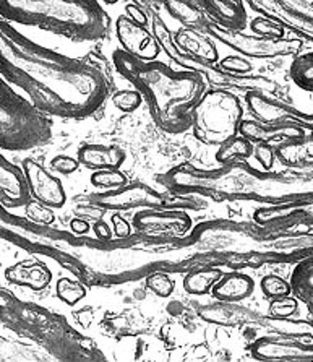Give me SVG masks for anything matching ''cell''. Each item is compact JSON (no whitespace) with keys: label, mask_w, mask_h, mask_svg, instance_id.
<instances>
[{"label":"cell","mask_w":313,"mask_h":362,"mask_svg":"<svg viewBox=\"0 0 313 362\" xmlns=\"http://www.w3.org/2000/svg\"><path fill=\"white\" fill-rule=\"evenodd\" d=\"M0 75L47 116L60 119L96 116L109 95L96 65L31 41L7 20L0 21Z\"/></svg>","instance_id":"cell-1"},{"label":"cell","mask_w":313,"mask_h":362,"mask_svg":"<svg viewBox=\"0 0 313 362\" xmlns=\"http://www.w3.org/2000/svg\"><path fill=\"white\" fill-rule=\"evenodd\" d=\"M117 72L138 90L159 129L184 134L191 129L194 111L210 83L200 72L174 70L159 60H141L117 49L112 54Z\"/></svg>","instance_id":"cell-2"},{"label":"cell","mask_w":313,"mask_h":362,"mask_svg":"<svg viewBox=\"0 0 313 362\" xmlns=\"http://www.w3.org/2000/svg\"><path fill=\"white\" fill-rule=\"evenodd\" d=\"M0 15L75 42L100 41L111 30V18L98 0H0Z\"/></svg>","instance_id":"cell-3"},{"label":"cell","mask_w":313,"mask_h":362,"mask_svg":"<svg viewBox=\"0 0 313 362\" xmlns=\"http://www.w3.org/2000/svg\"><path fill=\"white\" fill-rule=\"evenodd\" d=\"M52 139V124L36 104L0 81V146L5 151H26L44 146Z\"/></svg>","instance_id":"cell-4"},{"label":"cell","mask_w":313,"mask_h":362,"mask_svg":"<svg viewBox=\"0 0 313 362\" xmlns=\"http://www.w3.org/2000/svg\"><path fill=\"white\" fill-rule=\"evenodd\" d=\"M151 33L155 35L156 41L163 49V52L171 59V62L174 65L180 67V70H194V72H200L213 88H218V90H228V91H244V93L276 91L278 88L276 83H273L270 78H265V76H249V75L232 74L221 69L218 64H206V62H201V60L190 57L189 54L184 52L182 49L179 47V44L175 42L171 30L167 28V25L164 23L161 16L156 13L153 15Z\"/></svg>","instance_id":"cell-5"},{"label":"cell","mask_w":313,"mask_h":362,"mask_svg":"<svg viewBox=\"0 0 313 362\" xmlns=\"http://www.w3.org/2000/svg\"><path fill=\"white\" fill-rule=\"evenodd\" d=\"M244 120V106L240 98L228 90H208L194 111L195 139L206 146H221L239 135Z\"/></svg>","instance_id":"cell-6"},{"label":"cell","mask_w":313,"mask_h":362,"mask_svg":"<svg viewBox=\"0 0 313 362\" xmlns=\"http://www.w3.org/2000/svg\"><path fill=\"white\" fill-rule=\"evenodd\" d=\"M205 30L213 40H219L228 47L237 51L250 59H274L297 54L302 49V42L288 37H270L261 35H245L242 30H230L219 26L213 21L205 23Z\"/></svg>","instance_id":"cell-7"},{"label":"cell","mask_w":313,"mask_h":362,"mask_svg":"<svg viewBox=\"0 0 313 362\" xmlns=\"http://www.w3.org/2000/svg\"><path fill=\"white\" fill-rule=\"evenodd\" d=\"M245 104L255 120L263 124H294L313 132V112H304L293 104H288L271 93L249 91L245 93Z\"/></svg>","instance_id":"cell-8"},{"label":"cell","mask_w":313,"mask_h":362,"mask_svg":"<svg viewBox=\"0 0 313 362\" xmlns=\"http://www.w3.org/2000/svg\"><path fill=\"white\" fill-rule=\"evenodd\" d=\"M21 168L28 179L33 200L41 202L54 210H59L67 203V192L64 189L62 180L44 168L41 163L26 158L21 163Z\"/></svg>","instance_id":"cell-9"},{"label":"cell","mask_w":313,"mask_h":362,"mask_svg":"<svg viewBox=\"0 0 313 362\" xmlns=\"http://www.w3.org/2000/svg\"><path fill=\"white\" fill-rule=\"evenodd\" d=\"M93 203L107 210H130L135 206H163L166 205V200L155 189L145 184H134L93 195Z\"/></svg>","instance_id":"cell-10"},{"label":"cell","mask_w":313,"mask_h":362,"mask_svg":"<svg viewBox=\"0 0 313 362\" xmlns=\"http://www.w3.org/2000/svg\"><path fill=\"white\" fill-rule=\"evenodd\" d=\"M115 33L124 51L141 60H156L163 51L155 35L148 31L146 26L130 20L127 15L119 16L115 21Z\"/></svg>","instance_id":"cell-11"},{"label":"cell","mask_w":313,"mask_h":362,"mask_svg":"<svg viewBox=\"0 0 313 362\" xmlns=\"http://www.w3.org/2000/svg\"><path fill=\"white\" fill-rule=\"evenodd\" d=\"M250 353L258 361H313V343L299 338H260L252 343Z\"/></svg>","instance_id":"cell-12"},{"label":"cell","mask_w":313,"mask_h":362,"mask_svg":"<svg viewBox=\"0 0 313 362\" xmlns=\"http://www.w3.org/2000/svg\"><path fill=\"white\" fill-rule=\"evenodd\" d=\"M33 200L28 179L23 168L16 166L7 158H0V203L2 208L26 206Z\"/></svg>","instance_id":"cell-13"},{"label":"cell","mask_w":313,"mask_h":362,"mask_svg":"<svg viewBox=\"0 0 313 362\" xmlns=\"http://www.w3.org/2000/svg\"><path fill=\"white\" fill-rule=\"evenodd\" d=\"M189 8L205 13L213 23L230 30H244L247 10L242 0H184Z\"/></svg>","instance_id":"cell-14"},{"label":"cell","mask_w":313,"mask_h":362,"mask_svg":"<svg viewBox=\"0 0 313 362\" xmlns=\"http://www.w3.org/2000/svg\"><path fill=\"white\" fill-rule=\"evenodd\" d=\"M239 134L244 135L250 141H254L255 145H273L283 144V141L299 140L309 134V132L304 127H300V125L294 124H263L258 122V120L244 119L242 124H240Z\"/></svg>","instance_id":"cell-15"},{"label":"cell","mask_w":313,"mask_h":362,"mask_svg":"<svg viewBox=\"0 0 313 362\" xmlns=\"http://www.w3.org/2000/svg\"><path fill=\"white\" fill-rule=\"evenodd\" d=\"M8 283L31 291H44L52 281V272L46 263L37 260H21L5 270Z\"/></svg>","instance_id":"cell-16"},{"label":"cell","mask_w":313,"mask_h":362,"mask_svg":"<svg viewBox=\"0 0 313 362\" xmlns=\"http://www.w3.org/2000/svg\"><path fill=\"white\" fill-rule=\"evenodd\" d=\"M174 40L179 44V47L190 57L206 64H216L219 59V52L216 44L213 42V37L201 35L200 31L189 26H182L174 33Z\"/></svg>","instance_id":"cell-17"},{"label":"cell","mask_w":313,"mask_h":362,"mask_svg":"<svg viewBox=\"0 0 313 362\" xmlns=\"http://www.w3.org/2000/svg\"><path fill=\"white\" fill-rule=\"evenodd\" d=\"M125 151L115 145L88 144L78 150V160L85 168L100 171V169H120L125 163Z\"/></svg>","instance_id":"cell-18"},{"label":"cell","mask_w":313,"mask_h":362,"mask_svg":"<svg viewBox=\"0 0 313 362\" xmlns=\"http://www.w3.org/2000/svg\"><path fill=\"white\" fill-rule=\"evenodd\" d=\"M276 160L289 169H313V132L293 141H283L274 148Z\"/></svg>","instance_id":"cell-19"},{"label":"cell","mask_w":313,"mask_h":362,"mask_svg":"<svg viewBox=\"0 0 313 362\" xmlns=\"http://www.w3.org/2000/svg\"><path fill=\"white\" fill-rule=\"evenodd\" d=\"M255 291V281L244 273H228L224 275L216 286L213 288L211 294L214 299L223 303H239L250 298Z\"/></svg>","instance_id":"cell-20"},{"label":"cell","mask_w":313,"mask_h":362,"mask_svg":"<svg viewBox=\"0 0 313 362\" xmlns=\"http://www.w3.org/2000/svg\"><path fill=\"white\" fill-rule=\"evenodd\" d=\"M255 155V144L245 139L244 135H235L228 140L226 144L218 146V151L214 158L221 166H229V164L242 163Z\"/></svg>","instance_id":"cell-21"},{"label":"cell","mask_w":313,"mask_h":362,"mask_svg":"<svg viewBox=\"0 0 313 362\" xmlns=\"http://www.w3.org/2000/svg\"><path fill=\"white\" fill-rule=\"evenodd\" d=\"M224 276L221 268L206 267L189 273L184 278V289L191 296H203L211 293L216 283Z\"/></svg>","instance_id":"cell-22"},{"label":"cell","mask_w":313,"mask_h":362,"mask_svg":"<svg viewBox=\"0 0 313 362\" xmlns=\"http://www.w3.org/2000/svg\"><path fill=\"white\" fill-rule=\"evenodd\" d=\"M293 289L304 300L313 319V257L307 259L295 268L293 275Z\"/></svg>","instance_id":"cell-23"},{"label":"cell","mask_w":313,"mask_h":362,"mask_svg":"<svg viewBox=\"0 0 313 362\" xmlns=\"http://www.w3.org/2000/svg\"><path fill=\"white\" fill-rule=\"evenodd\" d=\"M290 78L300 90L313 95V52L302 54L290 64Z\"/></svg>","instance_id":"cell-24"},{"label":"cell","mask_w":313,"mask_h":362,"mask_svg":"<svg viewBox=\"0 0 313 362\" xmlns=\"http://www.w3.org/2000/svg\"><path fill=\"white\" fill-rule=\"evenodd\" d=\"M56 296L67 305H76L81 299H85L86 288L76 279L59 278L56 283Z\"/></svg>","instance_id":"cell-25"},{"label":"cell","mask_w":313,"mask_h":362,"mask_svg":"<svg viewBox=\"0 0 313 362\" xmlns=\"http://www.w3.org/2000/svg\"><path fill=\"white\" fill-rule=\"evenodd\" d=\"M91 184L95 187L115 190L129 185V177L120 169H100L91 174Z\"/></svg>","instance_id":"cell-26"},{"label":"cell","mask_w":313,"mask_h":362,"mask_svg":"<svg viewBox=\"0 0 313 362\" xmlns=\"http://www.w3.org/2000/svg\"><path fill=\"white\" fill-rule=\"evenodd\" d=\"M261 293L265 294L268 299H278L284 298V296H290L293 293V284H290L288 279L278 275H266L263 276L260 281Z\"/></svg>","instance_id":"cell-27"},{"label":"cell","mask_w":313,"mask_h":362,"mask_svg":"<svg viewBox=\"0 0 313 362\" xmlns=\"http://www.w3.org/2000/svg\"><path fill=\"white\" fill-rule=\"evenodd\" d=\"M143 103H145V98L136 88H134V90H120L112 95V104L120 112L125 114L138 111Z\"/></svg>","instance_id":"cell-28"},{"label":"cell","mask_w":313,"mask_h":362,"mask_svg":"<svg viewBox=\"0 0 313 362\" xmlns=\"http://www.w3.org/2000/svg\"><path fill=\"white\" fill-rule=\"evenodd\" d=\"M299 310V300L293 298V296H284V298L271 299L270 309H268V314H270L271 319H290L294 314H297Z\"/></svg>","instance_id":"cell-29"},{"label":"cell","mask_w":313,"mask_h":362,"mask_svg":"<svg viewBox=\"0 0 313 362\" xmlns=\"http://www.w3.org/2000/svg\"><path fill=\"white\" fill-rule=\"evenodd\" d=\"M25 211L30 221L41 224V226L42 224L44 226H51L52 223H56V211H54V208L44 205V203L37 200H31L25 206Z\"/></svg>","instance_id":"cell-30"},{"label":"cell","mask_w":313,"mask_h":362,"mask_svg":"<svg viewBox=\"0 0 313 362\" xmlns=\"http://www.w3.org/2000/svg\"><path fill=\"white\" fill-rule=\"evenodd\" d=\"M146 286L153 294H156L158 298L167 299L169 296H172L174 293L175 283L167 273H153V275L146 278Z\"/></svg>","instance_id":"cell-31"},{"label":"cell","mask_w":313,"mask_h":362,"mask_svg":"<svg viewBox=\"0 0 313 362\" xmlns=\"http://www.w3.org/2000/svg\"><path fill=\"white\" fill-rule=\"evenodd\" d=\"M250 28L255 33V35L270 36V37H284V28L281 25L276 23V21L260 18V16L255 20H252Z\"/></svg>","instance_id":"cell-32"},{"label":"cell","mask_w":313,"mask_h":362,"mask_svg":"<svg viewBox=\"0 0 313 362\" xmlns=\"http://www.w3.org/2000/svg\"><path fill=\"white\" fill-rule=\"evenodd\" d=\"M80 160L78 158H71L69 155H57L56 158H52L51 161V169L59 174L64 175H70L75 171H78L80 168Z\"/></svg>","instance_id":"cell-33"},{"label":"cell","mask_w":313,"mask_h":362,"mask_svg":"<svg viewBox=\"0 0 313 362\" xmlns=\"http://www.w3.org/2000/svg\"><path fill=\"white\" fill-rule=\"evenodd\" d=\"M218 65L224 70H228V72H232V74H240L244 75L247 72H250L252 70V64L249 60L240 57V56H228L224 57L223 60H219Z\"/></svg>","instance_id":"cell-34"},{"label":"cell","mask_w":313,"mask_h":362,"mask_svg":"<svg viewBox=\"0 0 313 362\" xmlns=\"http://www.w3.org/2000/svg\"><path fill=\"white\" fill-rule=\"evenodd\" d=\"M255 158L256 161L261 164L265 171H271L274 166V161H276V151H274V146L268 144L255 145Z\"/></svg>","instance_id":"cell-35"},{"label":"cell","mask_w":313,"mask_h":362,"mask_svg":"<svg viewBox=\"0 0 313 362\" xmlns=\"http://www.w3.org/2000/svg\"><path fill=\"white\" fill-rule=\"evenodd\" d=\"M111 221H112V226H114V233H115V235H117L119 239L130 238V235H131V226H130V223L127 221V219L120 216L119 213H114L112 218H111Z\"/></svg>","instance_id":"cell-36"},{"label":"cell","mask_w":313,"mask_h":362,"mask_svg":"<svg viewBox=\"0 0 313 362\" xmlns=\"http://www.w3.org/2000/svg\"><path fill=\"white\" fill-rule=\"evenodd\" d=\"M125 15H127L130 20H134L135 23H138L141 26H146L148 25L146 13L143 12V10L136 4H129L127 7H125Z\"/></svg>","instance_id":"cell-37"},{"label":"cell","mask_w":313,"mask_h":362,"mask_svg":"<svg viewBox=\"0 0 313 362\" xmlns=\"http://www.w3.org/2000/svg\"><path fill=\"white\" fill-rule=\"evenodd\" d=\"M70 229H71V233L76 235H85L90 233L91 226H90V223H88L83 218H73V219H70Z\"/></svg>","instance_id":"cell-38"},{"label":"cell","mask_w":313,"mask_h":362,"mask_svg":"<svg viewBox=\"0 0 313 362\" xmlns=\"http://www.w3.org/2000/svg\"><path fill=\"white\" fill-rule=\"evenodd\" d=\"M93 229H95V234L100 238L101 240H111L112 239V229L107 226V223H95V226H93Z\"/></svg>","instance_id":"cell-39"},{"label":"cell","mask_w":313,"mask_h":362,"mask_svg":"<svg viewBox=\"0 0 313 362\" xmlns=\"http://www.w3.org/2000/svg\"><path fill=\"white\" fill-rule=\"evenodd\" d=\"M163 2H164V8H167L169 12L175 15V16H177L179 13H177V10H175L174 5H185V7H189V5H187L184 0H163Z\"/></svg>","instance_id":"cell-40"},{"label":"cell","mask_w":313,"mask_h":362,"mask_svg":"<svg viewBox=\"0 0 313 362\" xmlns=\"http://www.w3.org/2000/svg\"><path fill=\"white\" fill-rule=\"evenodd\" d=\"M136 2H140L143 5H148V7H155V5H163V7H164L163 0H136Z\"/></svg>","instance_id":"cell-41"},{"label":"cell","mask_w":313,"mask_h":362,"mask_svg":"<svg viewBox=\"0 0 313 362\" xmlns=\"http://www.w3.org/2000/svg\"><path fill=\"white\" fill-rule=\"evenodd\" d=\"M102 2H106V4H109V5H114V4H117L119 0H102Z\"/></svg>","instance_id":"cell-42"}]
</instances>
